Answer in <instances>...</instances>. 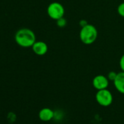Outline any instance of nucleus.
<instances>
[{
  "label": "nucleus",
  "instance_id": "nucleus-3",
  "mask_svg": "<svg viewBox=\"0 0 124 124\" xmlns=\"http://www.w3.org/2000/svg\"><path fill=\"white\" fill-rule=\"evenodd\" d=\"M47 13L51 19L57 21L64 16L65 9L61 3L53 2L47 6Z\"/></svg>",
  "mask_w": 124,
  "mask_h": 124
},
{
  "label": "nucleus",
  "instance_id": "nucleus-8",
  "mask_svg": "<svg viewBox=\"0 0 124 124\" xmlns=\"http://www.w3.org/2000/svg\"><path fill=\"white\" fill-rule=\"evenodd\" d=\"M113 83L116 90L119 93L124 94V72L122 71L117 73L115 80L113 81Z\"/></svg>",
  "mask_w": 124,
  "mask_h": 124
},
{
  "label": "nucleus",
  "instance_id": "nucleus-5",
  "mask_svg": "<svg viewBox=\"0 0 124 124\" xmlns=\"http://www.w3.org/2000/svg\"><path fill=\"white\" fill-rule=\"evenodd\" d=\"M92 84L94 88L97 91L106 89L109 86V80L107 77L103 75H98L95 76L92 80Z\"/></svg>",
  "mask_w": 124,
  "mask_h": 124
},
{
  "label": "nucleus",
  "instance_id": "nucleus-4",
  "mask_svg": "<svg viewBox=\"0 0 124 124\" xmlns=\"http://www.w3.org/2000/svg\"><path fill=\"white\" fill-rule=\"evenodd\" d=\"M96 100L99 105L109 107L113 101V96L107 88L99 90L96 93Z\"/></svg>",
  "mask_w": 124,
  "mask_h": 124
},
{
  "label": "nucleus",
  "instance_id": "nucleus-9",
  "mask_svg": "<svg viewBox=\"0 0 124 124\" xmlns=\"http://www.w3.org/2000/svg\"><path fill=\"white\" fill-rule=\"evenodd\" d=\"M67 23V20L64 18V17L61 18H60V19H58V20L56 21L57 26H58V27H61V28H63V27L66 26Z\"/></svg>",
  "mask_w": 124,
  "mask_h": 124
},
{
  "label": "nucleus",
  "instance_id": "nucleus-2",
  "mask_svg": "<svg viewBox=\"0 0 124 124\" xmlns=\"http://www.w3.org/2000/svg\"><path fill=\"white\" fill-rule=\"evenodd\" d=\"M98 37V31L96 28L90 23L81 27L80 31V41L85 45H91L94 43Z\"/></svg>",
  "mask_w": 124,
  "mask_h": 124
},
{
  "label": "nucleus",
  "instance_id": "nucleus-13",
  "mask_svg": "<svg viewBox=\"0 0 124 124\" xmlns=\"http://www.w3.org/2000/svg\"><path fill=\"white\" fill-rule=\"evenodd\" d=\"M88 23L86 21H80V26L81 27H83V26H85V25H87Z\"/></svg>",
  "mask_w": 124,
  "mask_h": 124
},
{
  "label": "nucleus",
  "instance_id": "nucleus-12",
  "mask_svg": "<svg viewBox=\"0 0 124 124\" xmlns=\"http://www.w3.org/2000/svg\"><path fill=\"white\" fill-rule=\"evenodd\" d=\"M119 64H120V70H121L123 72H124V54L121 56V58H120V59Z\"/></svg>",
  "mask_w": 124,
  "mask_h": 124
},
{
  "label": "nucleus",
  "instance_id": "nucleus-10",
  "mask_svg": "<svg viewBox=\"0 0 124 124\" xmlns=\"http://www.w3.org/2000/svg\"><path fill=\"white\" fill-rule=\"evenodd\" d=\"M117 10V13L119 14V16L124 18V2L120 3L118 5Z\"/></svg>",
  "mask_w": 124,
  "mask_h": 124
},
{
  "label": "nucleus",
  "instance_id": "nucleus-14",
  "mask_svg": "<svg viewBox=\"0 0 124 124\" xmlns=\"http://www.w3.org/2000/svg\"><path fill=\"white\" fill-rule=\"evenodd\" d=\"M99 124H102V123H99Z\"/></svg>",
  "mask_w": 124,
  "mask_h": 124
},
{
  "label": "nucleus",
  "instance_id": "nucleus-1",
  "mask_svg": "<svg viewBox=\"0 0 124 124\" xmlns=\"http://www.w3.org/2000/svg\"><path fill=\"white\" fill-rule=\"evenodd\" d=\"M16 42L22 47H31L36 40L34 32L27 28H23L18 30L15 34Z\"/></svg>",
  "mask_w": 124,
  "mask_h": 124
},
{
  "label": "nucleus",
  "instance_id": "nucleus-7",
  "mask_svg": "<svg viewBox=\"0 0 124 124\" xmlns=\"http://www.w3.org/2000/svg\"><path fill=\"white\" fill-rule=\"evenodd\" d=\"M55 112L48 107H45L42 109L39 112V117L42 121L47 122L54 118Z\"/></svg>",
  "mask_w": 124,
  "mask_h": 124
},
{
  "label": "nucleus",
  "instance_id": "nucleus-6",
  "mask_svg": "<svg viewBox=\"0 0 124 124\" xmlns=\"http://www.w3.org/2000/svg\"><path fill=\"white\" fill-rule=\"evenodd\" d=\"M33 52L39 56L44 55L47 53L48 46L43 41H36L31 47Z\"/></svg>",
  "mask_w": 124,
  "mask_h": 124
},
{
  "label": "nucleus",
  "instance_id": "nucleus-11",
  "mask_svg": "<svg viewBox=\"0 0 124 124\" xmlns=\"http://www.w3.org/2000/svg\"><path fill=\"white\" fill-rule=\"evenodd\" d=\"M117 73L116 72L111 71V72H109L108 73V75H107V78H108L109 80L113 82V81L115 80V78H116V77H117Z\"/></svg>",
  "mask_w": 124,
  "mask_h": 124
}]
</instances>
